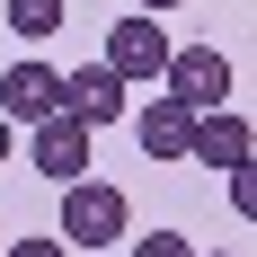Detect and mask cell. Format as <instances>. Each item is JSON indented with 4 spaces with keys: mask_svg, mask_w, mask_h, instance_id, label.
Returning <instances> with one entry per match:
<instances>
[{
    "mask_svg": "<svg viewBox=\"0 0 257 257\" xmlns=\"http://www.w3.org/2000/svg\"><path fill=\"white\" fill-rule=\"evenodd\" d=\"M27 160H36L53 186H80V178H89V124H71V115L27 124Z\"/></svg>",
    "mask_w": 257,
    "mask_h": 257,
    "instance_id": "4",
    "label": "cell"
},
{
    "mask_svg": "<svg viewBox=\"0 0 257 257\" xmlns=\"http://www.w3.org/2000/svg\"><path fill=\"white\" fill-rule=\"evenodd\" d=\"M62 115H71V124H115V115H124V80L106 71V62H80V71H62Z\"/></svg>",
    "mask_w": 257,
    "mask_h": 257,
    "instance_id": "7",
    "label": "cell"
},
{
    "mask_svg": "<svg viewBox=\"0 0 257 257\" xmlns=\"http://www.w3.org/2000/svg\"><path fill=\"white\" fill-rule=\"evenodd\" d=\"M195 257H222V248H195Z\"/></svg>",
    "mask_w": 257,
    "mask_h": 257,
    "instance_id": "14",
    "label": "cell"
},
{
    "mask_svg": "<svg viewBox=\"0 0 257 257\" xmlns=\"http://www.w3.org/2000/svg\"><path fill=\"white\" fill-rule=\"evenodd\" d=\"M133 257H195V248H186V231H151V239H133Z\"/></svg>",
    "mask_w": 257,
    "mask_h": 257,
    "instance_id": "10",
    "label": "cell"
},
{
    "mask_svg": "<svg viewBox=\"0 0 257 257\" xmlns=\"http://www.w3.org/2000/svg\"><path fill=\"white\" fill-rule=\"evenodd\" d=\"M9 257H71L62 239H9Z\"/></svg>",
    "mask_w": 257,
    "mask_h": 257,
    "instance_id": "11",
    "label": "cell"
},
{
    "mask_svg": "<svg viewBox=\"0 0 257 257\" xmlns=\"http://www.w3.org/2000/svg\"><path fill=\"white\" fill-rule=\"evenodd\" d=\"M133 9H142V18H160V9H178V0H133Z\"/></svg>",
    "mask_w": 257,
    "mask_h": 257,
    "instance_id": "12",
    "label": "cell"
},
{
    "mask_svg": "<svg viewBox=\"0 0 257 257\" xmlns=\"http://www.w3.org/2000/svg\"><path fill=\"white\" fill-rule=\"evenodd\" d=\"M62 18H71V0H9V36H27V45L62 36Z\"/></svg>",
    "mask_w": 257,
    "mask_h": 257,
    "instance_id": "9",
    "label": "cell"
},
{
    "mask_svg": "<svg viewBox=\"0 0 257 257\" xmlns=\"http://www.w3.org/2000/svg\"><path fill=\"white\" fill-rule=\"evenodd\" d=\"M186 124H195V115H186L178 98H151L142 115H133V142H142V160H186Z\"/></svg>",
    "mask_w": 257,
    "mask_h": 257,
    "instance_id": "8",
    "label": "cell"
},
{
    "mask_svg": "<svg viewBox=\"0 0 257 257\" xmlns=\"http://www.w3.org/2000/svg\"><path fill=\"white\" fill-rule=\"evenodd\" d=\"M9 133H18V124H9V115H0V160H9Z\"/></svg>",
    "mask_w": 257,
    "mask_h": 257,
    "instance_id": "13",
    "label": "cell"
},
{
    "mask_svg": "<svg viewBox=\"0 0 257 257\" xmlns=\"http://www.w3.org/2000/svg\"><path fill=\"white\" fill-rule=\"evenodd\" d=\"M106 71L124 80V89H133V80H160V71H169V36H160L142 9L115 18V27H106Z\"/></svg>",
    "mask_w": 257,
    "mask_h": 257,
    "instance_id": "3",
    "label": "cell"
},
{
    "mask_svg": "<svg viewBox=\"0 0 257 257\" xmlns=\"http://www.w3.org/2000/svg\"><path fill=\"white\" fill-rule=\"evenodd\" d=\"M133 231V204H124V186H106V178H80L62 186V248H115V239Z\"/></svg>",
    "mask_w": 257,
    "mask_h": 257,
    "instance_id": "1",
    "label": "cell"
},
{
    "mask_svg": "<svg viewBox=\"0 0 257 257\" xmlns=\"http://www.w3.org/2000/svg\"><path fill=\"white\" fill-rule=\"evenodd\" d=\"M0 115H9V124H45V115H62V71H53V62H9V80H0Z\"/></svg>",
    "mask_w": 257,
    "mask_h": 257,
    "instance_id": "6",
    "label": "cell"
},
{
    "mask_svg": "<svg viewBox=\"0 0 257 257\" xmlns=\"http://www.w3.org/2000/svg\"><path fill=\"white\" fill-rule=\"evenodd\" d=\"M160 98H178L186 115H213V106L231 98V62H222V45H169Z\"/></svg>",
    "mask_w": 257,
    "mask_h": 257,
    "instance_id": "2",
    "label": "cell"
},
{
    "mask_svg": "<svg viewBox=\"0 0 257 257\" xmlns=\"http://www.w3.org/2000/svg\"><path fill=\"white\" fill-rule=\"evenodd\" d=\"M186 160L231 178V169H248V160H257V142H248V124H239L231 106H213V115H195V124H186Z\"/></svg>",
    "mask_w": 257,
    "mask_h": 257,
    "instance_id": "5",
    "label": "cell"
}]
</instances>
